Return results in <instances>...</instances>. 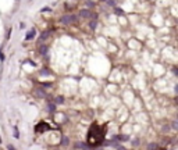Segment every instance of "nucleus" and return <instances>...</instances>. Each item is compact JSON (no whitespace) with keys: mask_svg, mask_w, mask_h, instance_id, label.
I'll list each match as a JSON object with an SVG mask.
<instances>
[{"mask_svg":"<svg viewBox=\"0 0 178 150\" xmlns=\"http://www.w3.org/2000/svg\"><path fill=\"white\" fill-rule=\"evenodd\" d=\"M106 136V125H100L98 122H93L89 128L88 136H86V143L92 147H98L104 142Z\"/></svg>","mask_w":178,"mask_h":150,"instance_id":"f257e3e1","label":"nucleus"},{"mask_svg":"<svg viewBox=\"0 0 178 150\" xmlns=\"http://www.w3.org/2000/svg\"><path fill=\"white\" fill-rule=\"evenodd\" d=\"M78 15H79V17H82V18H86V19H89V18L96 19V18H98V15H96L95 13H92V11H89V10H81L78 13Z\"/></svg>","mask_w":178,"mask_h":150,"instance_id":"f03ea898","label":"nucleus"},{"mask_svg":"<svg viewBox=\"0 0 178 150\" xmlns=\"http://www.w3.org/2000/svg\"><path fill=\"white\" fill-rule=\"evenodd\" d=\"M75 21H77V15H72V14H68V15L61 17V22L66 24V25H70V24L75 22Z\"/></svg>","mask_w":178,"mask_h":150,"instance_id":"7ed1b4c3","label":"nucleus"},{"mask_svg":"<svg viewBox=\"0 0 178 150\" xmlns=\"http://www.w3.org/2000/svg\"><path fill=\"white\" fill-rule=\"evenodd\" d=\"M35 129H36V132H46V131H49V125L42 121V122H39L38 125H36Z\"/></svg>","mask_w":178,"mask_h":150,"instance_id":"20e7f679","label":"nucleus"},{"mask_svg":"<svg viewBox=\"0 0 178 150\" xmlns=\"http://www.w3.org/2000/svg\"><path fill=\"white\" fill-rule=\"evenodd\" d=\"M35 35H36V31H35V29H29V32H28L27 36H25V40H31V39H34V38H35Z\"/></svg>","mask_w":178,"mask_h":150,"instance_id":"39448f33","label":"nucleus"},{"mask_svg":"<svg viewBox=\"0 0 178 150\" xmlns=\"http://www.w3.org/2000/svg\"><path fill=\"white\" fill-rule=\"evenodd\" d=\"M49 35H50V32H49V31H47V32H43V34L40 35V38H39V42H43V40L46 39Z\"/></svg>","mask_w":178,"mask_h":150,"instance_id":"423d86ee","label":"nucleus"},{"mask_svg":"<svg viewBox=\"0 0 178 150\" xmlns=\"http://www.w3.org/2000/svg\"><path fill=\"white\" fill-rule=\"evenodd\" d=\"M61 103H64L63 96H57V97L54 99V104H61Z\"/></svg>","mask_w":178,"mask_h":150,"instance_id":"0eeeda50","label":"nucleus"},{"mask_svg":"<svg viewBox=\"0 0 178 150\" xmlns=\"http://www.w3.org/2000/svg\"><path fill=\"white\" fill-rule=\"evenodd\" d=\"M49 111L50 113H54L56 111V104L54 103H49Z\"/></svg>","mask_w":178,"mask_h":150,"instance_id":"6e6552de","label":"nucleus"},{"mask_svg":"<svg viewBox=\"0 0 178 150\" xmlns=\"http://www.w3.org/2000/svg\"><path fill=\"white\" fill-rule=\"evenodd\" d=\"M149 150H157V145L156 143H150V145H149Z\"/></svg>","mask_w":178,"mask_h":150,"instance_id":"1a4fd4ad","label":"nucleus"},{"mask_svg":"<svg viewBox=\"0 0 178 150\" xmlns=\"http://www.w3.org/2000/svg\"><path fill=\"white\" fill-rule=\"evenodd\" d=\"M46 51H47V47L46 46H42V47H40V54H46Z\"/></svg>","mask_w":178,"mask_h":150,"instance_id":"9d476101","label":"nucleus"},{"mask_svg":"<svg viewBox=\"0 0 178 150\" xmlns=\"http://www.w3.org/2000/svg\"><path fill=\"white\" fill-rule=\"evenodd\" d=\"M14 136H15V138H20V133H18V129H17V127L14 128Z\"/></svg>","mask_w":178,"mask_h":150,"instance_id":"9b49d317","label":"nucleus"},{"mask_svg":"<svg viewBox=\"0 0 178 150\" xmlns=\"http://www.w3.org/2000/svg\"><path fill=\"white\" fill-rule=\"evenodd\" d=\"M95 27H96V19H93V21L91 22V28H92V29H95Z\"/></svg>","mask_w":178,"mask_h":150,"instance_id":"f8f14e48","label":"nucleus"},{"mask_svg":"<svg viewBox=\"0 0 178 150\" xmlns=\"http://www.w3.org/2000/svg\"><path fill=\"white\" fill-rule=\"evenodd\" d=\"M63 145H68V138H63Z\"/></svg>","mask_w":178,"mask_h":150,"instance_id":"ddd939ff","label":"nucleus"},{"mask_svg":"<svg viewBox=\"0 0 178 150\" xmlns=\"http://www.w3.org/2000/svg\"><path fill=\"white\" fill-rule=\"evenodd\" d=\"M40 11H42V13H44V11H50V9H49V7H43Z\"/></svg>","mask_w":178,"mask_h":150,"instance_id":"4468645a","label":"nucleus"},{"mask_svg":"<svg viewBox=\"0 0 178 150\" xmlns=\"http://www.w3.org/2000/svg\"><path fill=\"white\" fill-rule=\"evenodd\" d=\"M7 150H15V147H14V146H7Z\"/></svg>","mask_w":178,"mask_h":150,"instance_id":"2eb2a0df","label":"nucleus"},{"mask_svg":"<svg viewBox=\"0 0 178 150\" xmlns=\"http://www.w3.org/2000/svg\"><path fill=\"white\" fill-rule=\"evenodd\" d=\"M86 6H91V7H93L95 4H93V3H92V2H86Z\"/></svg>","mask_w":178,"mask_h":150,"instance_id":"dca6fc26","label":"nucleus"}]
</instances>
